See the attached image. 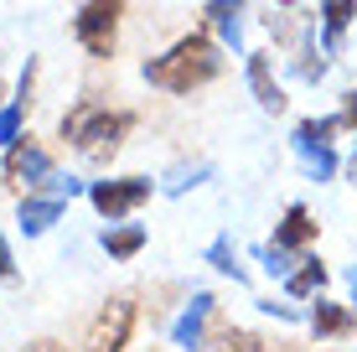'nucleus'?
Segmentation results:
<instances>
[{
    "label": "nucleus",
    "instance_id": "nucleus-15",
    "mask_svg": "<svg viewBox=\"0 0 357 352\" xmlns=\"http://www.w3.org/2000/svg\"><path fill=\"white\" fill-rule=\"evenodd\" d=\"M98 244H104L109 259H135V254L145 249V228L140 223H109L104 234H98Z\"/></svg>",
    "mask_w": 357,
    "mask_h": 352
},
{
    "label": "nucleus",
    "instance_id": "nucleus-9",
    "mask_svg": "<svg viewBox=\"0 0 357 352\" xmlns=\"http://www.w3.org/2000/svg\"><path fill=\"white\" fill-rule=\"evenodd\" d=\"M264 31L275 36V47L301 52V47L311 42V31H316V16L301 6V0H275V6L264 10Z\"/></svg>",
    "mask_w": 357,
    "mask_h": 352
},
{
    "label": "nucleus",
    "instance_id": "nucleus-3",
    "mask_svg": "<svg viewBox=\"0 0 357 352\" xmlns=\"http://www.w3.org/2000/svg\"><path fill=\"white\" fill-rule=\"evenodd\" d=\"M316 234H321V223L311 217V208L290 202L285 217L275 223V238L264 244V270H269V275H290L295 264H301V254L316 244Z\"/></svg>",
    "mask_w": 357,
    "mask_h": 352
},
{
    "label": "nucleus",
    "instance_id": "nucleus-20",
    "mask_svg": "<svg viewBox=\"0 0 357 352\" xmlns=\"http://www.w3.org/2000/svg\"><path fill=\"white\" fill-rule=\"evenodd\" d=\"M202 352H264V342L254 332H243V326H223L213 342H202Z\"/></svg>",
    "mask_w": 357,
    "mask_h": 352
},
{
    "label": "nucleus",
    "instance_id": "nucleus-17",
    "mask_svg": "<svg viewBox=\"0 0 357 352\" xmlns=\"http://www.w3.org/2000/svg\"><path fill=\"white\" fill-rule=\"evenodd\" d=\"M321 285H326V264H321V259H301V270H290V275H285V296H290V300L316 296Z\"/></svg>",
    "mask_w": 357,
    "mask_h": 352
},
{
    "label": "nucleus",
    "instance_id": "nucleus-5",
    "mask_svg": "<svg viewBox=\"0 0 357 352\" xmlns=\"http://www.w3.org/2000/svg\"><path fill=\"white\" fill-rule=\"evenodd\" d=\"M119 16H125V0H89L73 21V36L78 47L93 57V63H109L114 57V36H119Z\"/></svg>",
    "mask_w": 357,
    "mask_h": 352
},
{
    "label": "nucleus",
    "instance_id": "nucleus-1",
    "mask_svg": "<svg viewBox=\"0 0 357 352\" xmlns=\"http://www.w3.org/2000/svg\"><path fill=\"white\" fill-rule=\"evenodd\" d=\"M145 83L151 89H166V93H192L202 83H213L223 72V52H218V36L213 31H187L181 42H171L161 57H145Z\"/></svg>",
    "mask_w": 357,
    "mask_h": 352
},
{
    "label": "nucleus",
    "instance_id": "nucleus-10",
    "mask_svg": "<svg viewBox=\"0 0 357 352\" xmlns=\"http://www.w3.org/2000/svg\"><path fill=\"white\" fill-rule=\"evenodd\" d=\"M249 57V89H254V99H259L264 114H280L290 99H285V89H280V78H275V52H243Z\"/></svg>",
    "mask_w": 357,
    "mask_h": 352
},
{
    "label": "nucleus",
    "instance_id": "nucleus-7",
    "mask_svg": "<svg viewBox=\"0 0 357 352\" xmlns=\"http://www.w3.org/2000/svg\"><path fill=\"white\" fill-rule=\"evenodd\" d=\"M135 296H109L98 306V316L89 321V352H125L130 347V332H135Z\"/></svg>",
    "mask_w": 357,
    "mask_h": 352
},
{
    "label": "nucleus",
    "instance_id": "nucleus-2",
    "mask_svg": "<svg viewBox=\"0 0 357 352\" xmlns=\"http://www.w3.org/2000/svg\"><path fill=\"white\" fill-rule=\"evenodd\" d=\"M130 125H135V114H125V109H104V104H93V99H78L63 114V140L89 166H109L119 155V145H125Z\"/></svg>",
    "mask_w": 357,
    "mask_h": 352
},
{
    "label": "nucleus",
    "instance_id": "nucleus-26",
    "mask_svg": "<svg viewBox=\"0 0 357 352\" xmlns=\"http://www.w3.org/2000/svg\"><path fill=\"white\" fill-rule=\"evenodd\" d=\"M347 285H352V300H357V270H352V275H347Z\"/></svg>",
    "mask_w": 357,
    "mask_h": 352
},
{
    "label": "nucleus",
    "instance_id": "nucleus-24",
    "mask_svg": "<svg viewBox=\"0 0 357 352\" xmlns=\"http://www.w3.org/2000/svg\"><path fill=\"white\" fill-rule=\"evenodd\" d=\"M10 280H16V259H10L6 238H0V285H10Z\"/></svg>",
    "mask_w": 357,
    "mask_h": 352
},
{
    "label": "nucleus",
    "instance_id": "nucleus-28",
    "mask_svg": "<svg viewBox=\"0 0 357 352\" xmlns=\"http://www.w3.org/2000/svg\"><path fill=\"white\" fill-rule=\"evenodd\" d=\"M0 93H6V83H0Z\"/></svg>",
    "mask_w": 357,
    "mask_h": 352
},
{
    "label": "nucleus",
    "instance_id": "nucleus-16",
    "mask_svg": "<svg viewBox=\"0 0 357 352\" xmlns=\"http://www.w3.org/2000/svg\"><path fill=\"white\" fill-rule=\"evenodd\" d=\"M311 332H316V337H347V332H352V311L337 306V300H316Z\"/></svg>",
    "mask_w": 357,
    "mask_h": 352
},
{
    "label": "nucleus",
    "instance_id": "nucleus-11",
    "mask_svg": "<svg viewBox=\"0 0 357 352\" xmlns=\"http://www.w3.org/2000/svg\"><path fill=\"white\" fill-rule=\"evenodd\" d=\"M213 306H218V300L207 296V290H197L192 306L176 316V326H171V342H176L181 352H202V342H207V316H213Z\"/></svg>",
    "mask_w": 357,
    "mask_h": 352
},
{
    "label": "nucleus",
    "instance_id": "nucleus-18",
    "mask_svg": "<svg viewBox=\"0 0 357 352\" xmlns=\"http://www.w3.org/2000/svg\"><path fill=\"white\" fill-rule=\"evenodd\" d=\"M290 72H295L301 83H321V78H326V52H321L316 42H305L301 52H290Z\"/></svg>",
    "mask_w": 357,
    "mask_h": 352
},
{
    "label": "nucleus",
    "instance_id": "nucleus-25",
    "mask_svg": "<svg viewBox=\"0 0 357 352\" xmlns=\"http://www.w3.org/2000/svg\"><path fill=\"white\" fill-rule=\"evenodd\" d=\"M21 352H68V347L52 342V337H42V342H31V347H21Z\"/></svg>",
    "mask_w": 357,
    "mask_h": 352
},
{
    "label": "nucleus",
    "instance_id": "nucleus-13",
    "mask_svg": "<svg viewBox=\"0 0 357 352\" xmlns=\"http://www.w3.org/2000/svg\"><path fill=\"white\" fill-rule=\"evenodd\" d=\"M63 208H68V197H57V192H26V197H21V208H16V223H21V234L26 238H42L47 228L57 223V217H63Z\"/></svg>",
    "mask_w": 357,
    "mask_h": 352
},
{
    "label": "nucleus",
    "instance_id": "nucleus-27",
    "mask_svg": "<svg viewBox=\"0 0 357 352\" xmlns=\"http://www.w3.org/2000/svg\"><path fill=\"white\" fill-rule=\"evenodd\" d=\"M347 176H352V181H357V155H352V161H347Z\"/></svg>",
    "mask_w": 357,
    "mask_h": 352
},
{
    "label": "nucleus",
    "instance_id": "nucleus-22",
    "mask_svg": "<svg viewBox=\"0 0 357 352\" xmlns=\"http://www.w3.org/2000/svg\"><path fill=\"white\" fill-rule=\"evenodd\" d=\"M207 176H213V166H192V171H187V166H176V171L166 176V192H171V197H181L187 187H197V181H207Z\"/></svg>",
    "mask_w": 357,
    "mask_h": 352
},
{
    "label": "nucleus",
    "instance_id": "nucleus-12",
    "mask_svg": "<svg viewBox=\"0 0 357 352\" xmlns=\"http://www.w3.org/2000/svg\"><path fill=\"white\" fill-rule=\"evenodd\" d=\"M243 0H207L202 6V21H207V31L218 36L223 47H233V52H243Z\"/></svg>",
    "mask_w": 357,
    "mask_h": 352
},
{
    "label": "nucleus",
    "instance_id": "nucleus-19",
    "mask_svg": "<svg viewBox=\"0 0 357 352\" xmlns=\"http://www.w3.org/2000/svg\"><path fill=\"white\" fill-rule=\"evenodd\" d=\"M207 264H213V270H223L233 285L249 280V270L238 264V249H233V238H213V249H207Z\"/></svg>",
    "mask_w": 357,
    "mask_h": 352
},
{
    "label": "nucleus",
    "instance_id": "nucleus-23",
    "mask_svg": "<svg viewBox=\"0 0 357 352\" xmlns=\"http://www.w3.org/2000/svg\"><path fill=\"white\" fill-rule=\"evenodd\" d=\"M342 130H352V135H357V89L342 93Z\"/></svg>",
    "mask_w": 357,
    "mask_h": 352
},
{
    "label": "nucleus",
    "instance_id": "nucleus-8",
    "mask_svg": "<svg viewBox=\"0 0 357 352\" xmlns=\"http://www.w3.org/2000/svg\"><path fill=\"white\" fill-rule=\"evenodd\" d=\"M52 176H57V166L36 140L6 145V187L10 192H42V187H52Z\"/></svg>",
    "mask_w": 357,
    "mask_h": 352
},
{
    "label": "nucleus",
    "instance_id": "nucleus-6",
    "mask_svg": "<svg viewBox=\"0 0 357 352\" xmlns=\"http://www.w3.org/2000/svg\"><path fill=\"white\" fill-rule=\"evenodd\" d=\"M89 202L98 217L109 223H125L130 213H140L151 202V181L145 176H104V181H89Z\"/></svg>",
    "mask_w": 357,
    "mask_h": 352
},
{
    "label": "nucleus",
    "instance_id": "nucleus-21",
    "mask_svg": "<svg viewBox=\"0 0 357 352\" xmlns=\"http://www.w3.org/2000/svg\"><path fill=\"white\" fill-rule=\"evenodd\" d=\"M26 109H31V104H21V99L0 104V151L21 140V125H26Z\"/></svg>",
    "mask_w": 357,
    "mask_h": 352
},
{
    "label": "nucleus",
    "instance_id": "nucleus-14",
    "mask_svg": "<svg viewBox=\"0 0 357 352\" xmlns=\"http://www.w3.org/2000/svg\"><path fill=\"white\" fill-rule=\"evenodd\" d=\"M321 52L326 57H337L342 52V36H347L352 26V16H357V0H321Z\"/></svg>",
    "mask_w": 357,
    "mask_h": 352
},
{
    "label": "nucleus",
    "instance_id": "nucleus-4",
    "mask_svg": "<svg viewBox=\"0 0 357 352\" xmlns=\"http://www.w3.org/2000/svg\"><path fill=\"white\" fill-rule=\"evenodd\" d=\"M337 130H342V114H321V119H301V125H295L290 151H295V161L305 166L311 181H331L337 176V151H331Z\"/></svg>",
    "mask_w": 357,
    "mask_h": 352
}]
</instances>
